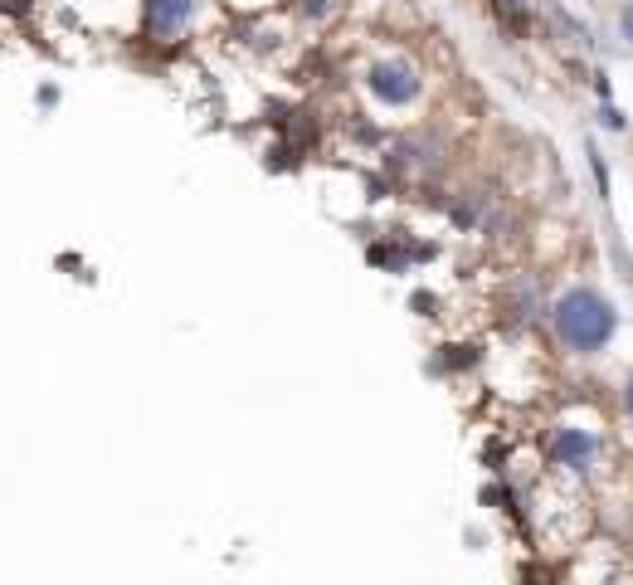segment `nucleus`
<instances>
[{
	"mask_svg": "<svg viewBox=\"0 0 633 585\" xmlns=\"http://www.w3.org/2000/svg\"><path fill=\"white\" fill-rule=\"evenodd\" d=\"M551 322H556V336L570 352H599V346L614 336L619 328V312H614V302L604 298V292H595V288H570L565 298L556 302V312H551Z\"/></svg>",
	"mask_w": 633,
	"mask_h": 585,
	"instance_id": "1",
	"label": "nucleus"
},
{
	"mask_svg": "<svg viewBox=\"0 0 633 585\" xmlns=\"http://www.w3.org/2000/svg\"><path fill=\"white\" fill-rule=\"evenodd\" d=\"M366 88L380 98V103L404 108V103H414V98H420V69H414V64H404V59H380L376 69L366 74Z\"/></svg>",
	"mask_w": 633,
	"mask_h": 585,
	"instance_id": "2",
	"label": "nucleus"
},
{
	"mask_svg": "<svg viewBox=\"0 0 633 585\" xmlns=\"http://www.w3.org/2000/svg\"><path fill=\"white\" fill-rule=\"evenodd\" d=\"M551 454H556V464H565V468H590L595 454H599V439L590 430L560 424V430L551 434Z\"/></svg>",
	"mask_w": 633,
	"mask_h": 585,
	"instance_id": "3",
	"label": "nucleus"
},
{
	"mask_svg": "<svg viewBox=\"0 0 633 585\" xmlns=\"http://www.w3.org/2000/svg\"><path fill=\"white\" fill-rule=\"evenodd\" d=\"M190 15H196V0H146V25L162 40L180 35L190 25Z\"/></svg>",
	"mask_w": 633,
	"mask_h": 585,
	"instance_id": "4",
	"label": "nucleus"
},
{
	"mask_svg": "<svg viewBox=\"0 0 633 585\" xmlns=\"http://www.w3.org/2000/svg\"><path fill=\"white\" fill-rule=\"evenodd\" d=\"M546 25H551V35L565 40V44H570V49H590V44H595L590 30H585L580 20L570 15V10H560L556 0H546Z\"/></svg>",
	"mask_w": 633,
	"mask_h": 585,
	"instance_id": "5",
	"label": "nucleus"
},
{
	"mask_svg": "<svg viewBox=\"0 0 633 585\" xmlns=\"http://www.w3.org/2000/svg\"><path fill=\"white\" fill-rule=\"evenodd\" d=\"M492 15L502 20L507 30H522L526 25V0H492Z\"/></svg>",
	"mask_w": 633,
	"mask_h": 585,
	"instance_id": "6",
	"label": "nucleus"
},
{
	"mask_svg": "<svg viewBox=\"0 0 633 585\" xmlns=\"http://www.w3.org/2000/svg\"><path fill=\"white\" fill-rule=\"evenodd\" d=\"M298 10H302V15H312V20H326L336 10V0H302Z\"/></svg>",
	"mask_w": 633,
	"mask_h": 585,
	"instance_id": "7",
	"label": "nucleus"
},
{
	"mask_svg": "<svg viewBox=\"0 0 633 585\" xmlns=\"http://www.w3.org/2000/svg\"><path fill=\"white\" fill-rule=\"evenodd\" d=\"M0 10H5V15H20V20H25L30 10H35V0H0Z\"/></svg>",
	"mask_w": 633,
	"mask_h": 585,
	"instance_id": "8",
	"label": "nucleus"
},
{
	"mask_svg": "<svg viewBox=\"0 0 633 585\" xmlns=\"http://www.w3.org/2000/svg\"><path fill=\"white\" fill-rule=\"evenodd\" d=\"M619 30H624V40L633 44V0H629L624 10H619Z\"/></svg>",
	"mask_w": 633,
	"mask_h": 585,
	"instance_id": "9",
	"label": "nucleus"
},
{
	"mask_svg": "<svg viewBox=\"0 0 633 585\" xmlns=\"http://www.w3.org/2000/svg\"><path fill=\"white\" fill-rule=\"evenodd\" d=\"M599 118H604V128H624V112H619V108H604V112H599Z\"/></svg>",
	"mask_w": 633,
	"mask_h": 585,
	"instance_id": "10",
	"label": "nucleus"
},
{
	"mask_svg": "<svg viewBox=\"0 0 633 585\" xmlns=\"http://www.w3.org/2000/svg\"><path fill=\"white\" fill-rule=\"evenodd\" d=\"M414 308H420V312H424V318H434V308H438V302H434V298H429V292H414Z\"/></svg>",
	"mask_w": 633,
	"mask_h": 585,
	"instance_id": "11",
	"label": "nucleus"
},
{
	"mask_svg": "<svg viewBox=\"0 0 633 585\" xmlns=\"http://www.w3.org/2000/svg\"><path fill=\"white\" fill-rule=\"evenodd\" d=\"M624 405H629V415H633V376H629V386H624Z\"/></svg>",
	"mask_w": 633,
	"mask_h": 585,
	"instance_id": "12",
	"label": "nucleus"
}]
</instances>
